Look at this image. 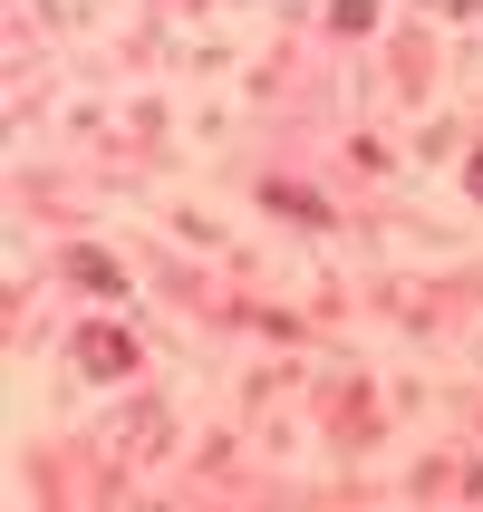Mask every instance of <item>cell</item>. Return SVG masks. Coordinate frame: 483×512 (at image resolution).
I'll use <instances>...</instances> for the list:
<instances>
[{
  "instance_id": "obj_2",
  "label": "cell",
  "mask_w": 483,
  "mask_h": 512,
  "mask_svg": "<svg viewBox=\"0 0 483 512\" xmlns=\"http://www.w3.org/2000/svg\"><path fill=\"white\" fill-rule=\"evenodd\" d=\"M68 271H78V290H116V261L107 252H68Z\"/></svg>"
},
{
  "instance_id": "obj_1",
  "label": "cell",
  "mask_w": 483,
  "mask_h": 512,
  "mask_svg": "<svg viewBox=\"0 0 483 512\" xmlns=\"http://www.w3.org/2000/svg\"><path fill=\"white\" fill-rule=\"evenodd\" d=\"M78 358H87L97 377H126V368H136V348H126V339H107V329H97V339H87Z\"/></svg>"
}]
</instances>
